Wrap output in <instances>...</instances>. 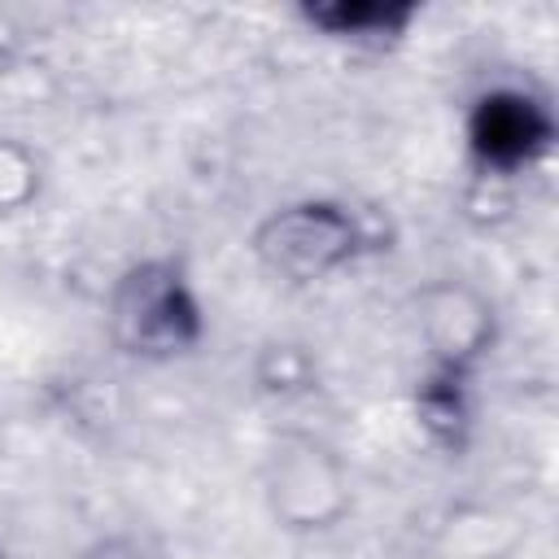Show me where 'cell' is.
<instances>
[{
    "label": "cell",
    "instance_id": "obj_1",
    "mask_svg": "<svg viewBox=\"0 0 559 559\" xmlns=\"http://www.w3.org/2000/svg\"><path fill=\"white\" fill-rule=\"evenodd\" d=\"M105 332L118 354L135 362H175L205 345L210 314L188 258L144 253L127 262L105 293Z\"/></svg>",
    "mask_w": 559,
    "mask_h": 559
},
{
    "label": "cell",
    "instance_id": "obj_2",
    "mask_svg": "<svg viewBox=\"0 0 559 559\" xmlns=\"http://www.w3.org/2000/svg\"><path fill=\"white\" fill-rule=\"evenodd\" d=\"M380 249H389V231H380L371 210L345 197H293L266 210L249 231L253 262L293 288L328 284Z\"/></svg>",
    "mask_w": 559,
    "mask_h": 559
},
{
    "label": "cell",
    "instance_id": "obj_3",
    "mask_svg": "<svg viewBox=\"0 0 559 559\" xmlns=\"http://www.w3.org/2000/svg\"><path fill=\"white\" fill-rule=\"evenodd\" d=\"M258 485L271 524L288 537H323L354 511V472L345 454L310 428H284L271 437Z\"/></svg>",
    "mask_w": 559,
    "mask_h": 559
},
{
    "label": "cell",
    "instance_id": "obj_4",
    "mask_svg": "<svg viewBox=\"0 0 559 559\" xmlns=\"http://www.w3.org/2000/svg\"><path fill=\"white\" fill-rule=\"evenodd\" d=\"M406 319L415 345L424 349V371L445 380H472L502 332L493 297L463 275H432L419 288H411Z\"/></svg>",
    "mask_w": 559,
    "mask_h": 559
},
{
    "label": "cell",
    "instance_id": "obj_5",
    "mask_svg": "<svg viewBox=\"0 0 559 559\" xmlns=\"http://www.w3.org/2000/svg\"><path fill=\"white\" fill-rule=\"evenodd\" d=\"M555 140H559L555 109L537 92L515 87V83L485 87L480 96H472L467 118H463L467 157L489 179H511V175L533 170L537 162L550 157Z\"/></svg>",
    "mask_w": 559,
    "mask_h": 559
},
{
    "label": "cell",
    "instance_id": "obj_6",
    "mask_svg": "<svg viewBox=\"0 0 559 559\" xmlns=\"http://www.w3.org/2000/svg\"><path fill=\"white\" fill-rule=\"evenodd\" d=\"M415 0H306L297 4V22L319 39H332L354 52H393L406 44L419 22Z\"/></svg>",
    "mask_w": 559,
    "mask_h": 559
},
{
    "label": "cell",
    "instance_id": "obj_7",
    "mask_svg": "<svg viewBox=\"0 0 559 559\" xmlns=\"http://www.w3.org/2000/svg\"><path fill=\"white\" fill-rule=\"evenodd\" d=\"M415 419L432 445L459 454L472 432V380H445L424 371V380L415 384Z\"/></svg>",
    "mask_w": 559,
    "mask_h": 559
},
{
    "label": "cell",
    "instance_id": "obj_8",
    "mask_svg": "<svg viewBox=\"0 0 559 559\" xmlns=\"http://www.w3.org/2000/svg\"><path fill=\"white\" fill-rule=\"evenodd\" d=\"M249 371L253 389L275 402H293L319 389V358L306 341H266Z\"/></svg>",
    "mask_w": 559,
    "mask_h": 559
},
{
    "label": "cell",
    "instance_id": "obj_9",
    "mask_svg": "<svg viewBox=\"0 0 559 559\" xmlns=\"http://www.w3.org/2000/svg\"><path fill=\"white\" fill-rule=\"evenodd\" d=\"M44 192V162L39 153L17 140V135H0V218L26 214Z\"/></svg>",
    "mask_w": 559,
    "mask_h": 559
},
{
    "label": "cell",
    "instance_id": "obj_10",
    "mask_svg": "<svg viewBox=\"0 0 559 559\" xmlns=\"http://www.w3.org/2000/svg\"><path fill=\"white\" fill-rule=\"evenodd\" d=\"M83 559H170V550L162 546V537L144 533V528H114L105 537H96Z\"/></svg>",
    "mask_w": 559,
    "mask_h": 559
},
{
    "label": "cell",
    "instance_id": "obj_11",
    "mask_svg": "<svg viewBox=\"0 0 559 559\" xmlns=\"http://www.w3.org/2000/svg\"><path fill=\"white\" fill-rule=\"evenodd\" d=\"M0 559H9V555H4V550H0Z\"/></svg>",
    "mask_w": 559,
    "mask_h": 559
}]
</instances>
